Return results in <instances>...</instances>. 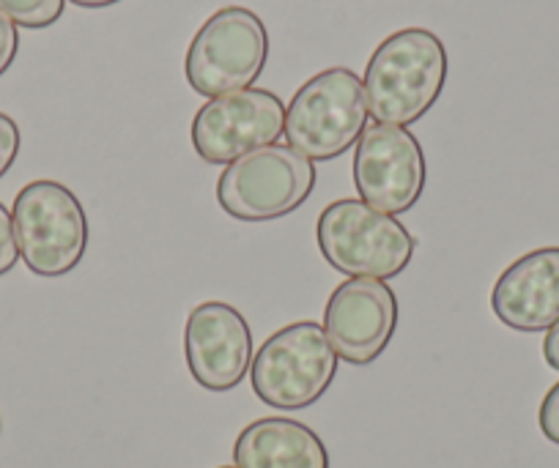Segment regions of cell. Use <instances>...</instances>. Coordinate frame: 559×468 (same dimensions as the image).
<instances>
[{
  "label": "cell",
  "instance_id": "cell-2",
  "mask_svg": "<svg viewBox=\"0 0 559 468\" xmlns=\"http://www.w3.org/2000/svg\"><path fill=\"white\" fill-rule=\"evenodd\" d=\"M316 239L324 261L346 277H397L417 250L406 225L359 197L330 203L319 217Z\"/></svg>",
  "mask_w": 559,
  "mask_h": 468
},
{
  "label": "cell",
  "instance_id": "cell-17",
  "mask_svg": "<svg viewBox=\"0 0 559 468\" xmlns=\"http://www.w3.org/2000/svg\"><path fill=\"white\" fill-rule=\"evenodd\" d=\"M537 424H540L543 435H546L551 444H559V381L548 389V395L543 397L540 411H537Z\"/></svg>",
  "mask_w": 559,
  "mask_h": 468
},
{
  "label": "cell",
  "instance_id": "cell-8",
  "mask_svg": "<svg viewBox=\"0 0 559 468\" xmlns=\"http://www.w3.org/2000/svg\"><path fill=\"white\" fill-rule=\"evenodd\" d=\"M286 132V105L272 91L245 88L214 96L192 118V148L209 165H230Z\"/></svg>",
  "mask_w": 559,
  "mask_h": 468
},
{
  "label": "cell",
  "instance_id": "cell-21",
  "mask_svg": "<svg viewBox=\"0 0 559 468\" xmlns=\"http://www.w3.org/2000/svg\"><path fill=\"white\" fill-rule=\"evenodd\" d=\"M219 468H236V466H219Z\"/></svg>",
  "mask_w": 559,
  "mask_h": 468
},
{
  "label": "cell",
  "instance_id": "cell-19",
  "mask_svg": "<svg viewBox=\"0 0 559 468\" xmlns=\"http://www.w3.org/2000/svg\"><path fill=\"white\" fill-rule=\"evenodd\" d=\"M543 359L551 370L559 373V324H554L551 329L546 332V340H543Z\"/></svg>",
  "mask_w": 559,
  "mask_h": 468
},
{
  "label": "cell",
  "instance_id": "cell-5",
  "mask_svg": "<svg viewBox=\"0 0 559 468\" xmlns=\"http://www.w3.org/2000/svg\"><path fill=\"white\" fill-rule=\"evenodd\" d=\"M316 190V165L292 145H263L239 156L217 181V203L241 223H269L297 212Z\"/></svg>",
  "mask_w": 559,
  "mask_h": 468
},
{
  "label": "cell",
  "instance_id": "cell-15",
  "mask_svg": "<svg viewBox=\"0 0 559 468\" xmlns=\"http://www.w3.org/2000/svg\"><path fill=\"white\" fill-rule=\"evenodd\" d=\"M20 145H23V134H20L17 121L7 112H0V179L17 163Z\"/></svg>",
  "mask_w": 559,
  "mask_h": 468
},
{
  "label": "cell",
  "instance_id": "cell-3",
  "mask_svg": "<svg viewBox=\"0 0 559 468\" xmlns=\"http://www.w3.org/2000/svg\"><path fill=\"white\" fill-rule=\"evenodd\" d=\"M368 123L365 85L352 69L313 74L286 107V140L310 163H326L357 145Z\"/></svg>",
  "mask_w": 559,
  "mask_h": 468
},
{
  "label": "cell",
  "instance_id": "cell-14",
  "mask_svg": "<svg viewBox=\"0 0 559 468\" xmlns=\"http://www.w3.org/2000/svg\"><path fill=\"white\" fill-rule=\"evenodd\" d=\"M67 0H0V14H7L20 28H50L63 17Z\"/></svg>",
  "mask_w": 559,
  "mask_h": 468
},
{
  "label": "cell",
  "instance_id": "cell-7",
  "mask_svg": "<svg viewBox=\"0 0 559 468\" xmlns=\"http://www.w3.org/2000/svg\"><path fill=\"white\" fill-rule=\"evenodd\" d=\"M266 58L269 34L263 20L245 7H225L214 12L190 41L185 61L187 83L209 99L245 91L261 77Z\"/></svg>",
  "mask_w": 559,
  "mask_h": 468
},
{
  "label": "cell",
  "instance_id": "cell-6",
  "mask_svg": "<svg viewBox=\"0 0 559 468\" xmlns=\"http://www.w3.org/2000/svg\"><path fill=\"white\" fill-rule=\"evenodd\" d=\"M14 233L20 257L39 277L74 272L88 250V217L83 203L58 181H31L14 197Z\"/></svg>",
  "mask_w": 559,
  "mask_h": 468
},
{
  "label": "cell",
  "instance_id": "cell-12",
  "mask_svg": "<svg viewBox=\"0 0 559 468\" xmlns=\"http://www.w3.org/2000/svg\"><path fill=\"white\" fill-rule=\"evenodd\" d=\"M491 310L513 332H548L559 324V247L510 263L491 290Z\"/></svg>",
  "mask_w": 559,
  "mask_h": 468
},
{
  "label": "cell",
  "instance_id": "cell-22",
  "mask_svg": "<svg viewBox=\"0 0 559 468\" xmlns=\"http://www.w3.org/2000/svg\"><path fill=\"white\" fill-rule=\"evenodd\" d=\"M0 430H3V422H0Z\"/></svg>",
  "mask_w": 559,
  "mask_h": 468
},
{
  "label": "cell",
  "instance_id": "cell-18",
  "mask_svg": "<svg viewBox=\"0 0 559 468\" xmlns=\"http://www.w3.org/2000/svg\"><path fill=\"white\" fill-rule=\"evenodd\" d=\"M20 52V31L7 14H0V77L12 69Z\"/></svg>",
  "mask_w": 559,
  "mask_h": 468
},
{
  "label": "cell",
  "instance_id": "cell-10",
  "mask_svg": "<svg viewBox=\"0 0 559 468\" xmlns=\"http://www.w3.org/2000/svg\"><path fill=\"white\" fill-rule=\"evenodd\" d=\"M397 329V299L390 285L352 277L332 290L324 310V332L337 359L348 364L376 362Z\"/></svg>",
  "mask_w": 559,
  "mask_h": 468
},
{
  "label": "cell",
  "instance_id": "cell-13",
  "mask_svg": "<svg viewBox=\"0 0 559 468\" xmlns=\"http://www.w3.org/2000/svg\"><path fill=\"white\" fill-rule=\"evenodd\" d=\"M234 460L236 468H330V452L308 424L266 417L241 430Z\"/></svg>",
  "mask_w": 559,
  "mask_h": 468
},
{
  "label": "cell",
  "instance_id": "cell-11",
  "mask_svg": "<svg viewBox=\"0 0 559 468\" xmlns=\"http://www.w3.org/2000/svg\"><path fill=\"white\" fill-rule=\"evenodd\" d=\"M185 353L192 379L203 389H236L252 364V335L245 315L225 301L192 307L185 326Z\"/></svg>",
  "mask_w": 559,
  "mask_h": 468
},
{
  "label": "cell",
  "instance_id": "cell-4",
  "mask_svg": "<svg viewBox=\"0 0 559 468\" xmlns=\"http://www.w3.org/2000/svg\"><path fill=\"white\" fill-rule=\"evenodd\" d=\"M337 375V353L324 326L297 321L274 332L250 364L258 400L280 411H299L324 397Z\"/></svg>",
  "mask_w": 559,
  "mask_h": 468
},
{
  "label": "cell",
  "instance_id": "cell-9",
  "mask_svg": "<svg viewBox=\"0 0 559 468\" xmlns=\"http://www.w3.org/2000/svg\"><path fill=\"white\" fill-rule=\"evenodd\" d=\"M426 181V154L412 132L373 123L359 134L354 151V187L359 201L395 217L423 197Z\"/></svg>",
  "mask_w": 559,
  "mask_h": 468
},
{
  "label": "cell",
  "instance_id": "cell-16",
  "mask_svg": "<svg viewBox=\"0 0 559 468\" xmlns=\"http://www.w3.org/2000/svg\"><path fill=\"white\" fill-rule=\"evenodd\" d=\"M20 247H17V233H14V219L7 212V206L0 203V277L12 272L17 266Z\"/></svg>",
  "mask_w": 559,
  "mask_h": 468
},
{
  "label": "cell",
  "instance_id": "cell-20",
  "mask_svg": "<svg viewBox=\"0 0 559 468\" xmlns=\"http://www.w3.org/2000/svg\"><path fill=\"white\" fill-rule=\"evenodd\" d=\"M74 7L80 9H107V7H116L121 0H72Z\"/></svg>",
  "mask_w": 559,
  "mask_h": 468
},
{
  "label": "cell",
  "instance_id": "cell-1",
  "mask_svg": "<svg viewBox=\"0 0 559 468\" xmlns=\"http://www.w3.org/2000/svg\"><path fill=\"white\" fill-rule=\"evenodd\" d=\"M448 69V50L433 31L403 28L386 36L365 69L368 112L390 127L419 121L442 96Z\"/></svg>",
  "mask_w": 559,
  "mask_h": 468
}]
</instances>
